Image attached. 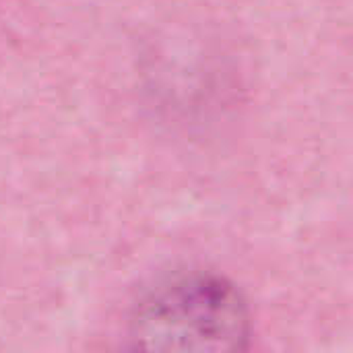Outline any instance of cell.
I'll use <instances>...</instances> for the list:
<instances>
[{"mask_svg":"<svg viewBox=\"0 0 353 353\" xmlns=\"http://www.w3.org/2000/svg\"><path fill=\"white\" fill-rule=\"evenodd\" d=\"M143 337L236 341L244 337V314L238 296L219 281H182L155 296L143 314Z\"/></svg>","mask_w":353,"mask_h":353,"instance_id":"obj_1","label":"cell"}]
</instances>
